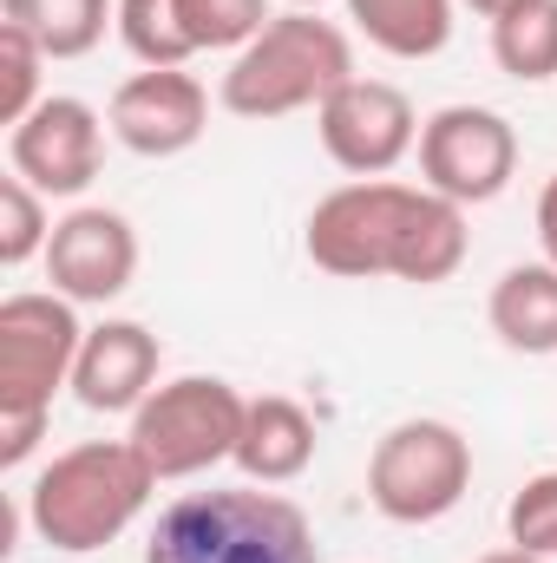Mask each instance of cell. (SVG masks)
Wrapping results in <instances>:
<instances>
[{
    "label": "cell",
    "instance_id": "6da1fadb",
    "mask_svg": "<svg viewBox=\"0 0 557 563\" xmlns=\"http://www.w3.org/2000/svg\"><path fill=\"white\" fill-rule=\"evenodd\" d=\"M308 263L341 282H414L433 288L466 263V203L426 190V184H394V177H354L328 190L308 210Z\"/></svg>",
    "mask_w": 557,
    "mask_h": 563
},
{
    "label": "cell",
    "instance_id": "7a4b0ae2",
    "mask_svg": "<svg viewBox=\"0 0 557 563\" xmlns=\"http://www.w3.org/2000/svg\"><path fill=\"white\" fill-rule=\"evenodd\" d=\"M151 492H157V472L144 465L132 439H86V445H66L26 485V525L40 531V544L86 558L119 544L139 525Z\"/></svg>",
    "mask_w": 557,
    "mask_h": 563
},
{
    "label": "cell",
    "instance_id": "3957f363",
    "mask_svg": "<svg viewBox=\"0 0 557 563\" xmlns=\"http://www.w3.org/2000/svg\"><path fill=\"white\" fill-rule=\"evenodd\" d=\"M315 525L270 485H210L157 511L144 563H315Z\"/></svg>",
    "mask_w": 557,
    "mask_h": 563
},
{
    "label": "cell",
    "instance_id": "277c9868",
    "mask_svg": "<svg viewBox=\"0 0 557 563\" xmlns=\"http://www.w3.org/2000/svg\"><path fill=\"white\" fill-rule=\"evenodd\" d=\"M348 79H354V40L335 20H321L308 7H288L243 53H230V73H223L217 99L237 119H288V112L321 106Z\"/></svg>",
    "mask_w": 557,
    "mask_h": 563
},
{
    "label": "cell",
    "instance_id": "5b68a950",
    "mask_svg": "<svg viewBox=\"0 0 557 563\" xmlns=\"http://www.w3.org/2000/svg\"><path fill=\"white\" fill-rule=\"evenodd\" d=\"M243 413L250 400L217 380V374H177L164 380L139 413H132V445L144 452V465L164 478H197L223 459H237V439H243Z\"/></svg>",
    "mask_w": 557,
    "mask_h": 563
},
{
    "label": "cell",
    "instance_id": "8992f818",
    "mask_svg": "<svg viewBox=\"0 0 557 563\" xmlns=\"http://www.w3.org/2000/svg\"><path fill=\"white\" fill-rule=\"evenodd\" d=\"M472 492V445L446 420H401L374 439L368 498L387 525H439Z\"/></svg>",
    "mask_w": 557,
    "mask_h": 563
},
{
    "label": "cell",
    "instance_id": "52a82bcc",
    "mask_svg": "<svg viewBox=\"0 0 557 563\" xmlns=\"http://www.w3.org/2000/svg\"><path fill=\"white\" fill-rule=\"evenodd\" d=\"M66 295H7L0 301V413H53V394L73 387L86 328Z\"/></svg>",
    "mask_w": 557,
    "mask_h": 563
},
{
    "label": "cell",
    "instance_id": "ba28073f",
    "mask_svg": "<svg viewBox=\"0 0 557 563\" xmlns=\"http://www.w3.org/2000/svg\"><path fill=\"white\" fill-rule=\"evenodd\" d=\"M518 170V132L492 106H439L419 125V177L452 203H492Z\"/></svg>",
    "mask_w": 557,
    "mask_h": 563
},
{
    "label": "cell",
    "instance_id": "9c48e42d",
    "mask_svg": "<svg viewBox=\"0 0 557 563\" xmlns=\"http://www.w3.org/2000/svg\"><path fill=\"white\" fill-rule=\"evenodd\" d=\"M315 132L348 177H387L394 164H407L419 151V112L401 86L354 73L348 86H335L315 106Z\"/></svg>",
    "mask_w": 557,
    "mask_h": 563
},
{
    "label": "cell",
    "instance_id": "30bf717a",
    "mask_svg": "<svg viewBox=\"0 0 557 563\" xmlns=\"http://www.w3.org/2000/svg\"><path fill=\"white\" fill-rule=\"evenodd\" d=\"M7 157H13V177H26L40 197H79L92 177H99V157H106V125L86 99H66V92H46L13 132H7Z\"/></svg>",
    "mask_w": 557,
    "mask_h": 563
},
{
    "label": "cell",
    "instance_id": "8fae6325",
    "mask_svg": "<svg viewBox=\"0 0 557 563\" xmlns=\"http://www.w3.org/2000/svg\"><path fill=\"white\" fill-rule=\"evenodd\" d=\"M46 276L53 295L66 301H112L125 295L139 276V230L125 210H106V203H79L53 223V243H46Z\"/></svg>",
    "mask_w": 557,
    "mask_h": 563
},
{
    "label": "cell",
    "instance_id": "7c38bea8",
    "mask_svg": "<svg viewBox=\"0 0 557 563\" xmlns=\"http://www.w3.org/2000/svg\"><path fill=\"white\" fill-rule=\"evenodd\" d=\"M112 139L139 157H177L210 132V92L184 66H144L112 92Z\"/></svg>",
    "mask_w": 557,
    "mask_h": 563
},
{
    "label": "cell",
    "instance_id": "4fadbf2b",
    "mask_svg": "<svg viewBox=\"0 0 557 563\" xmlns=\"http://www.w3.org/2000/svg\"><path fill=\"white\" fill-rule=\"evenodd\" d=\"M157 367H164V347L144 321H99V328H86V347L73 367V400L86 413H139L157 394Z\"/></svg>",
    "mask_w": 557,
    "mask_h": 563
},
{
    "label": "cell",
    "instance_id": "5bb4252c",
    "mask_svg": "<svg viewBox=\"0 0 557 563\" xmlns=\"http://www.w3.org/2000/svg\"><path fill=\"white\" fill-rule=\"evenodd\" d=\"M237 465L250 485H295L315 465V420L302 400L288 394H263L243 413V439H237Z\"/></svg>",
    "mask_w": 557,
    "mask_h": 563
},
{
    "label": "cell",
    "instance_id": "9a60e30c",
    "mask_svg": "<svg viewBox=\"0 0 557 563\" xmlns=\"http://www.w3.org/2000/svg\"><path fill=\"white\" fill-rule=\"evenodd\" d=\"M485 321L512 354H557V269L551 263H512L492 282Z\"/></svg>",
    "mask_w": 557,
    "mask_h": 563
},
{
    "label": "cell",
    "instance_id": "2e32d148",
    "mask_svg": "<svg viewBox=\"0 0 557 563\" xmlns=\"http://www.w3.org/2000/svg\"><path fill=\"white\" fill-rule=\"evenodd\" d=\"M348 20L387 59H433L452 40V0H348Z\"/></svg>",
    "mask_w": 557,
    "mask_h": 563
},
{
    "label": "cell",
    "instance_id": "e0dca14e",
    "mask_svg": "<svg viewBox=\"0 0 557 563\" xmlns=\"http://www.w3.org/2000/svg\"><path fill=\"white\" fill-rule=\"evenodd\" d=\"M0 20L33 33L46 59H86L106 26H119V0H0Z\"/></svg>",
    "mask_w": 557,
    "mask_h": 563
},
{
    "label": "cell",
    "instance_id": "ac0fdd59",
    "mask_svg": "<svg viewBox=\"0 0 557 563\" xmlns=\"http://www.w3.org/2000/svg\"><path fill=\"white\" fill-rule=\"evenodd\" d=\"M492 59L518 86L557 79V0H525L512 13H499L492 20Z\"/></svg>",
    "mask_w": 557,
    "mask_h": 563
},
{
    "label": "cell",
    "instance_id": "d6986e66",
    "mask_svg": "<svg viewBox=\"0 0 557 563\" xmlns=\"http://www.w3.org/2000/svg\"><path fill=\"white\" fill-rule=\"evenodd\" d=\"M119 40L139 66H190L197 59L177 0H119Z\"/></svg>",
    "mask_w": 557,
    "mask_h": 563
},
{
    "label": "cell",
    "instance_id": "ffe728a7",
    "mask_svg": "<svg viewBox=\"0 0 557 563\" xmlns=\"http://www.w3.org/2000/svg\"><path fill=\"white\" fill-rule=\"evenodd\" d=\"M177 13H184V33L197 53H243L276 20L270 0H177Z\"/></svg>",
    "mask_w": 557,
    "mask_h": 563
},
{
    "label": "cell",
    "instance_id": "44dd1931",
    "mask_svg": "<svg viewBox=\"0 0 557 563\" xmlns=\"http://www.w3.org/2000/svg\"><path fill=\"white\" fill-rule=\"evenodd\" d=\"M46 243H53L46 197H40L26 177H7V184H0V263L20 269V263L46 256Z\"/></svg>",
    "mask_w": 557,
    "mask_h": 563
},
{
    "label": "cell",
    "instance_id": "7402d4cb",
    "mask_svg": "<svg viewBox=\"0 0 557 563\" xmlns=\"http://www.w3.org/2000/svg\"><path fill=\"white\" fill-rule=\"evenodd\" d=\"M40 73H46V46L20 26L0 20V125H20L46 92H40Z\"/></svg>",
    "mask_w": 557,
    "mask_h": 563
},
{
    "label": "cell",
    "instance_id": "603a6c76",
    "mask_svg": "<svg viewBox=\"0 0 557 563\" xmlns=\"http://www.w3.org/2000/svg\"><path fill=\"white\" fill-rule=\"evenodd\" d=\"M505 531L518 551L532 558H557V472H538L518 485V498L505 505Z\"/></svg>",
    "mask_w": 557,
    "mask_h": 563
},
{
    "label": "cell",
    "instance_id": "cb8c5ba5",
    "mask_svg": "<svg viewBox=\"0 0 557 563\" xmlns=\"http://www.w3.org/2000/svg\"><path fill=\"white\" fill-rule=\"evenodd\" d=\"M46 420H53V413H0V472H13V465H26V459L40 452Z\"/></svg>",
    "mask_w": 557,
    "mask_h": 563
},
{
    "label": "cell",
    "instance_id": "d4e9b609",
    "mask_svg": "<svg viewBox=\"0 0 557 563\" xmlns=\"http://www.w3.org/2000/svg\"><path fill=\"white\" fill-rule=\"evenodd\" d=\"M538 243H545V263L557 269V177L538 190Z\"/></svg>",
    "mask_w": 557,
    "mask_h": 563
},
{
    "label": "cell",
    "instance_id": "484cf974",
    "mask_svg": "<svg viewBox=\"0 0 557 563\" xmlns=\"http://www.w3.org/2000/svg\"><path fill=\"white\" fill-rule=\"evenodd\" d=\"M472 13H485V20H499V13H512V7H525V0H466Z\"/></svg>",
    "mask_w": 557,
    "mask_h": 563
},
{
    "label": "cell",
    "instance_id": "4316f807",
    "mask_svg": "<svg viewBox=\"0 0 557 563\" xmlns=\"http://www.w3.org/2000/svg\"><path fill=\"white\" fill-rule=\"evenodd\" d=\"M479 563H545V558H532V551H518V544H512V551H492V558H479Z\"/></svg>",
    "mask_w": 557,
    "mask_h": 563
},
{
    "label": "cell",
    "instance_id": "83f0119b",
    "mask_svg": "<svg viewBox=\"0 0 557 563\" xmlns=\"http://www.w3.org/2000/svg\"><path fill=\"white\" fill-rule=\"evenodd\" d=\"M288 7H308V13H315V7H321V0H288Z\"/></svg>",
    "mask_w": 557,
    "mask_h": 563
}]
</instances>
